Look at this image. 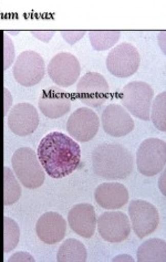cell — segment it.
<instances>
[{
  "instance_id": "6da1fadb",
  "label": "cell",
  "mask_w": 166,
  "mask_h": 262,
  "mask_svg": "<svg viewBox=\"0 0 166 262\" xmlns=\"http://www.w3.org/2000/svg\"><path fill=\"white\" fill-rule=\"evenodd\" d=\"M37 156L48 176L60 179L80 166L81 148L78 142L62 132H51L41 140Z\"/></svg>"
},
{
  "instance_id": "7a4b0ae2",
  "label": "cell",
  "mask_w": 166,
  "mask_h": 262,
  "mask_svg": "<svg viewBox=\"0 0 166 262\" xmlns=\"http://www.w3.org/2000/svg\"><path fill=\"white\" fill-rule=\"evenodd\" d=\"M133 156L120 144H101L92 153V167L96 176L110 181L126 179L133 170Z\"/></svg>"
},
{
  "instance_id": "3957f363",
  "label": "cell",
  "mask_w": 166,
  "mask_h": 262,
  "mask_svg": "<svg viewBox=\"0 0 166 262\" xmlns=\"http://www.w3.org/2000/svg\"><path fill=\"white\" fill-rule=\"evenodd\" d=\"M12 171L19 183L28 189H37L45 183V169L36 151L29 147H20L11 158Z\"/></svg>"
},
{
  "instance_id": "277c9868",
  "label": "cell",
  "mask_w": 166,
  "mask_h": 262,
  "mask_svg": "<svg viewBox=\"0 0 166 262\" xmlns=\"http://www.w3.org/2000/svg\"><path fill=\"white\" fill-rule=\"evenodd\" d=\"M154 99V90L147 82L133 81L122 89L120 100L122 106L130 114L143 121H150L152 102Z\"/></svg>"
},
{
  "instance_id": "5b68a950",
  "label": "cell",
  "mask_w": 166,
  "mask_h": 262,
  "mask_svg": "<svg viewBox=\"0 0 166 262\" xmlns=\"http://www.w3.org/2000/svg\"><path fill=\"white\" fill-rule=\"evenodd\" d=\"M166 144L163 140L151 137L141 143L136 151V166L143 176L152 177L165 168Z\"/></svg>"
},
{
  "instance_id": "8992f818",
  "label": "cell",
  "mask_w": 166,
  "mask_h": 262,
  "mask_svg": "<svg viewBox=\"0 0 166 262\" xmlns=\"http://www.w3.org/2000/svg\"><path fill=\"white\" fill-rule=\"evenodd\" d=\"M141 63L140 52L128 42L115 46L108 54L107 68L116 78H129L133 75Z\"/></svg>"
},
{
  "instance_id": "52a82bcc",
  "label": "cell",
  "mask_w": 166,
  "mask_h": 262,
  "mask_svg": "<svg viewBox=\"0 0 166 262\" xmlns=\"http://www.w3.org/2000/svg\"><path fill=\"white\" fill-rule=\"evenodd\" d=\"M46 64L43 57L36 51L27 50L20 53L12 68L13 78L19 84L30 88L44 79Z\"/></svg>"
},
{
  "instance_id": "ba28073f",
  "label": "cell",
  "mask_w": 166,
  "mask_h": 262,
  "mask_svg": "<svg viewBox=\"0 0 166 262\" xmlns=\"http://www.w3.org/2000/svg\"><path fill=\"white\" fill-rule=\"evenodd\" d=\"M131 227L138 238H145L153 233L160 224V213L154 205L142 199L132 201L129 205Z\"/></svg>"
},
{
  "instance_id": "9c48e42d",
  "label": "cell",
  "mask_w": 166,
  "mask_h": 262,
  "mask_svg": "<svg viewBox=\"0 0 166 262\" xmlns=\"http://www.w3.org/2000/svg\"><path fill=\"white\" fill-rule=\"evenodd\" d=\"M109 83L98 72H88L79 79L77 94L87 107H100L109 98Z\"/></svg>"
},
{
  "instance_id": "30bf717a",
  "label": "cell",
  "mask_w": 166,
  "mask_h": 262,
  "mask_svg": "<svg viewBox=\"0 0 166 262\" xmlns=\"http://www.w3.org/2000/svg\"><path fill=\"white\" fill-rule=\"evenodd\" d=\"M47 71L54 84L61 88H69L79 80L81 66L73 54L59 52L50 60Z\"/></svg>"
},
{
  "instance_id": "8fae6325",
  "label": "cell",
  "mask_w": 166,
  "mask_h": 262,
  "mask_svg": "<svg viewBox=\"0 0 166 262\" xmlns=\"http://www.w3.org/2000/svg\"><path fill=\"white\" fill-rule=\"evenodd\" d=\"M100 128V119L90 107H80L69 116L67 130L75 142L86 143L91 141L98 134Z\"/></svg>"
},
{
  "instance_id": "7c38bea8",
  "label": "cell",
  "mask_w": 166,
  "mask_h": 262,
  "mask_svg": "<svg viewBox=\"0 0 166 262\" xmlns=\"http://www.w3.org/2000/svg\"><path fill=\"white\" fill-rule=\"evenodd\" d=\"M100 236L108 243H122L131 233L130 218L122 211H106L96 219Z\"/></svg>"
},
{
  "instance_id": "4fadbf2b",
  "label": "cell",
  "mask_w": 166,
  "mask_h": 262,
  "mask_svg": "<svg viewBox=\"0 0 166 262\" xmlns=\"http://www.w3.org/2000/svg\"><path fill=\"white\" fill-rule=\"evenodd\" d=\"M100 124L105 132L113 137L126 136L134 129L132 116L119 104H110L103 110Z\"/></svg>"
},
{
  "instance_id": "5bb4252c",
  "label": "cell",
  "mask_w": 166,
  "mask_h": 262,
  "mask_svg": "<svg viewBox=\"0 0 166 262\" xmlns=\"http://www.w3.org/2000/svg\"><path fill=\"white\" fill-rule=\"evenodd\" d=\"M37 108L30 103H18L13 105L8 115V126L18 136L31 135L39 126Z\"/></svg>"
},
{
  "instance_id": "9a60e30c",
  "label": "cell",
  "mask_w": 166,
  "mask_h": 262,
  "mask_svg": "<svg viewBox=\"0 0 166 262\" xmlns=\"http://www.w3.org/2000/svg\"><path fill=\"white\" fill-rule=\"evenodd\" d=\"M71 95L58 86H51L41 93L38 105L41 113L49 119H59L70 112Z\"/></svg>"
},
{
  "instance_id": "2e32d148",
  "label": "cell",
  "mask_w": 166,
  "mask_h": 262,
  "mask_svg": "<svg viewBox=\"0 0 166 262\" xmlns=\"http://www.w3.org/2000/svg\"><path fill=\"white\" fill-rule=\"evenodd\" d=\"M66 232L67 222L58 212H45L36 224V233L38 238L47 245L60 243L65 238Z\"/></svg>"
},
{
  "instance_id": "e0dca14e",
  "label": "cell",
  "mask_w": 166,
  "mask_h": 262,
  "mask_svg": "<svg viewBox=\"0 0 166 262\" xmlns=\"http://www.w3.org/2000/svg\"><path fill=\"white\" fill-rule=\"evenodd\" d=\"M68 223L70 228L82 238L93 237L96 229V215L91 204H78L68 212Z\"/></svg>"
},
{
  "instance_id": "ac0fdd59",
  "label": "cell",
  "mask_w": 166,
  "mask_h": 262,
  "mask_svg": "<svg viewBox=\"0 0 166 262\" xmlns=\"http://www.w3.org/2000/svg\"><path fill=\"white\" fill-rule=\"evenodd\" d=\"M128 188L120 183H103L96 187L94 199L98 205L107 210H116L129 203Z\"/></svg>"
},
{
  "instance_id": "d6986e66",
  "label": "cell",
  "mask_w": 166,
  "mask_h": 262,
  "mask_svg": "<svg viewBox=\"0 0 166 262\" xmlns=\"http://www.w3.org/2000/svg\"><path fill=\"white\" fill-rule=\"evenodd\" d=\"M138 262H165L166 241L161 238H152L138 247L136 253Z\"/></svg>"
},
{
  "instance_id": "ffe728a7",
  "label": "cell",
  "mask_w": 166,
  "mask_h": 262,
  "mask_svg": "<svg viewBox=\"0 0 166 262\" xmlns=\"http://www.w3.org/2000/svg\"><path fill=\"white\" fill-rule=\"evenodd\" d=\"M87 259V248L77 239H67L59 247L57 253V260L59 262H85Z\"/></svg>"
},
{
  "instance_id": "44dd1931",
  "label": "cell",
  "mask_w": 166,
  "mask_h": 262,
  "mask_svg": "<svg viewBox=\"0 0 166 262\" xmlns=\"http://www.w3.org/2000/svg\"><path fill=\"white\" fill-rule=\"evenodd\" d=\"M22 194V185L13 174L12 169L8 166H4V205L11 206L17 203Z\"/></svg>"
},
{
  "instance_id": "7402d4cb",
  "label": "cell",
  "mask_w": 166,
  "mask_h": 262,
  "mask_svg": "<svg viewBox=\"0 0 166 262\" xmlns=\"http://www.w3.org/2000/svg\"><path fill=\"white\" fill-rule=\"evenodd\" d=\"M121 34V31H90L89 38L94 50L106 51L117 43Z\"/></svg>"
},
{
  "instance_id": "603a6c76",
  "label": "cell",
  "mask_w": 166,
  "mask_h": 262,
  "mask_svg": "<svg viewBox=\"0 0 166 262\" xmlns=\"http://www.w3.org/2000/svg\"><path fill=\"white\" fill-rule=\"evenodd\" d=\"M150 120L153 122L154 126L165 132L166 130V92L163 91L158 95L154 96L153 102H152Z\"/></svg>"
},
{
  "instance_id": "cb8c5ba5",
  "label": "cell",
  "mask_w": 166,
  "mask_h": 262,
  "mask_svg": "<svg viewBox=\"0 0 166 262\" xmlns=\"http://www.w3.org/2000/svg\"><path fill=\"white\" fill-rule=\"evenodd\" d=\"M20 240L18 224L9 217H4V252L8 253L16 249Z\"/></svg>"
},
{
  "instance_id": "d4e9b609",
  "label": "cell",
  "mask_w": 166,
  "mask_h": 262,
  "mask_svg": "<svg viewBox=\"0 0 166 262\" xmlns=\"http://www.w3.org/2000/svg\"><path fill=\"white\" fill-rule=\"evenodd\" d=\"M16 51L15 46L11 38L9 37L8 32H5L4 34V69L8 70V69L12 66L13 61H15Z\"/></svg>"
},
{
  "instance_id": "484cf974",
  "label": "cell",
  "mask_w": 166,
  "mask_h": 262,
  "mask_svg": "<svg viewBox=\"0 0 166 262\" xmlns=\"http://www.w3.org/2000/svg\"><path fill=\"white\" fill-rule=\"evenodd\" d=\"M86 31H61V37L64 38L69 45H75L85 37Z\"/></svg>"
},
{
  "instance_id": "4316f807",
  "label": "cell",
  "mask_w": 166,
  "mask_h": 262,
  "mask_svg": "<svg viewBox=\"0 0 166 262\" xmlns=\"http://www.w3.org/2000/svg\"><path fill=\"white\" fill-rule=\"evenodd\" d=\"M9 261L10 262H33L34 258L29 252L19 251V252L13 253L12 256L9 258Z\"/></svg>"
},
{
  "instance_id": "83f0119b",
  "label": "cell",
  "mask_w": 166,
  "mask_h": 262,
  "mask_svg": "<svg viewBox=\"0 0 166 262\" xmlns=\"http://www.w3.org/2000/svg\"><path fill=\"white\" fill-rule=\"evenodd\" d=\"M31 34L38 40L43 41L45 43H48L53 38L54 31H32Z\"/></svg>"
},
{
  "instance_id": "f1b7e54d",
  "label": "cell",
  "mask_w": 166,
  "mask_h": 262,
  "mask_svg": "<svg viewBox=\"0 0 166 262\" xmlns=\"http://www.w3.org/2000/svg\"><path fill=\"white\" fill-rule=\"evenodd\" d=\"M4 104H5L4 112H5V115H7L9 112V108L12 105V96H11V93L9 92L8 89L4 90Z\"/></svg>"
},
{
  "instance_id": "f546056e",
  "label": "cell",
  "mask_w": 166,
  "mask_h": 262,
  "mask_svg": "<svg viewBox=\"0 0 166 262\" xmlns=\"http://www.w3.org/2000/svg\"><path fill=\"white\" fill-rule=\"evenodd\" d=\"M165 176H166V173H165V168L162 170V175L160 177V179H158V188H160L162 195H166V190H165Z\"/></svg>"
},
{
  "instance_id": "4dcf8cb0",
  "label": "cell",
  "mask_w": 166,
  "mask_h": 262,
  "mask_svg": "<svg viewBox=\"0 0 166 262\" xmlns=\"http://www.w3.org/2000/svg\"><path fill=\"white\" fill-rule=\"evenodd\" d=\"M112 261L113 262H115V261H120V262H126V261H128V262H133L134 261V258L133 257H131L130 254H119V256H116V257H114L113 259H112Z\"/></svg>"
},
{
  "instance_id": "1f68e13d",
  "label": "cell",
  "mask_w": 166,
  "mask_h": 262,
  "mask_svg": "<svg viewBox=\"0 0 166 262\" xmlns=\"http://www.w3.org/2000/svg\"><path fill=\"white\" fill-rule=\"evenodd\" d=\"M160 42L162 46V51L163 53H165V32H161L158 34V43Z\"/></svg>"
}]
</instances>
